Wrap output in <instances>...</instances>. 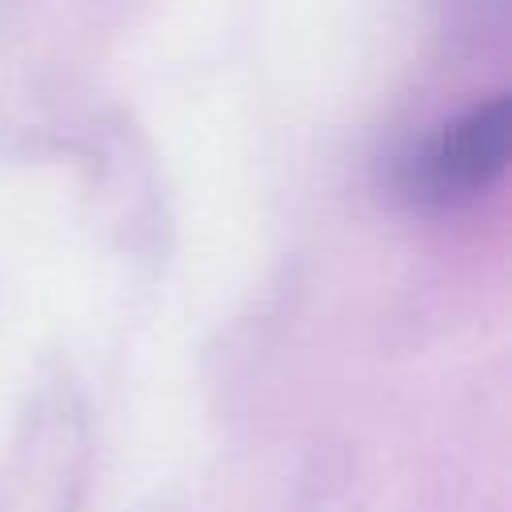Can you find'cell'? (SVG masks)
Segmentation results:
<instances>
[{
  "label": "cell",
  "mask_w": 512,
  "mask_h": 512,
  "mask_svg": "<svg viewBox=\"0 0 512 512\" xmlns=\"http://www.w3.org/2000/svg\"><path fill=\"white\" fill-rule=\"evenodd\" d=\"M508 140H512V108L504 96L472 104L456 120H448L420 156L404 168V192L420 204H464L492 188V180L508 164Z\"/></svg>",
  "instance_id": "cell-1"
}]
</instances>
